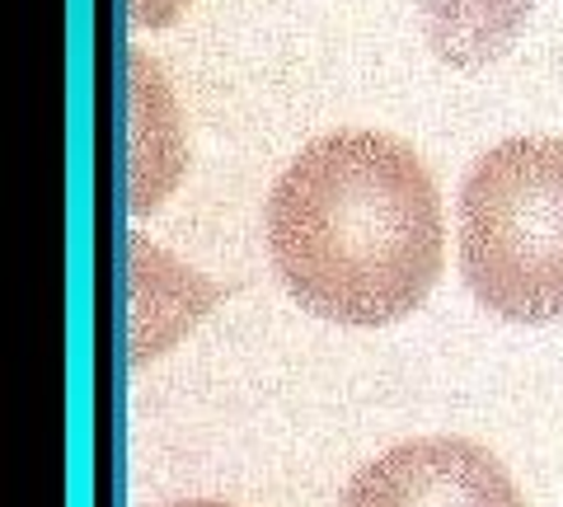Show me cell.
Returning a JSON list of instances; mask_svg holds the SVG:
<instances>
[{"mask_svg": "<svg viewBox=\"0 0 563 507\" xmlns=\"http://www.w3.org/2000/svg\"><path fill=\"white\" fill-rule=\"evenodd\" d=\"M268 254L291 301L320 320L380 329L413 315L446 258L428 165L390 132L314 136L268 194Z\"/></svg>", "mask_w": 563, "mask_h": 507, "instance_id": "cell-1", "label": "cell"}, {"mask_svg": "<svg viewBox=\"0 0 563 507\" xmlns=\"http://www.w3.org/2000/svg\"><path fill=\"white\" fill-rule=\"evenodd\" d=\"M461 273L498 320H563V142L512 136L461 188Z\"/></svg>", "mask_w": 563, "mask_h": 507, "instance_id": "cell-2", "label": "cell"}, {"mask_svg": "<svg viewBox=\"0 0 563 507\" xmlns=\"http://www.w3.org/2000/svg\"><path fill=\"white\" fill-rule=\"evenodd\" d=\"M339 507H526L493 451L465 437H418L366 461Z\"/></svg>", "mask_w": 563, "mask_h": 507, "instance_id": "cell-3", "label": "cell"}, {"mask_svg": "<svg viewBox=\"0 0 563 507\" xmlns=\"http://www.w3.org/2000/svg\"><path fill=\"white\" fill-rule=\"evenodd\" d=\"M188 169L184 113L174 99L161 62L146 52L128 57V207L155 212Z\"/></svg>", "mask_w": 563, "mask_h": 507, "instance_id": "cell-4", "label": "cell"}, {"mask_svg": "<svg viewBox=\"0 0 563 507\" xmlns=\"http://www.w3.org/2000/svg\"><path fill=\"white\" fill-rule=\"evenodd\" d=\"M225 296L202 273L184 268L146 235L128 240V301H132V366L169 353L202 315Z\"/></svg>", "mask_w": 563, "mask_h": 507, "instance_id": "cell-5", "label": "cell"}, {"mask_svg": "<svg viewBox=\"0 0 563 507\" xmlns=\"http://www.w3.org/2000/svg\"><path fill=\"white\" fill-rule=\"evenodd\" d=\"M188 5L192 0H128L132 24H141V29H169Z\"/></svg>", "mask_w": 563, "mask_h": 507, "instance_id": "cell-6", "label": "cell"}, {"mask_svg": "<svg viewBox=\"0 0 563 507\" xmlns=\"http://www.w3.org/2000/svg\"><path fill=\"white\" fill-rule=\"evenodd\" d=\"M169 507H235V503H221V498H184V503H169Z\"/></svg>", "mask_w": 563, "mask_h": 507, "instance_id": "cell-7", "label": "cell"}]
</instances>
